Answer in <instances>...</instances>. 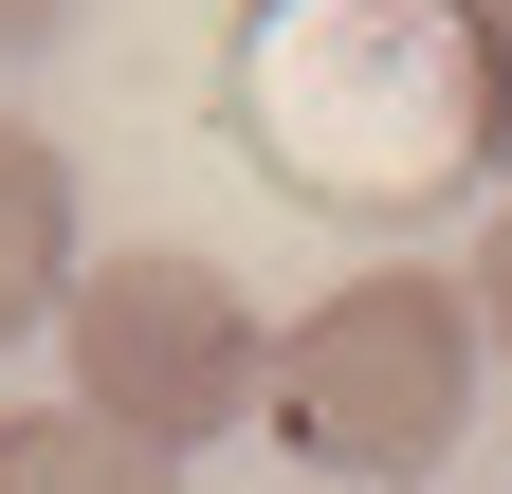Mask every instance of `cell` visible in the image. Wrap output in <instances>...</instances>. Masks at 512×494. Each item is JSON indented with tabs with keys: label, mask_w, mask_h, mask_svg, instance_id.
I'll list each match as a JSON object with an SVG mask.
<instances>
[{
	"label": "cell",
	"mask_w": 512,
	"mask_h": 494,
	"mask_svg": "<svg viewBox=\"0 0 512 494\" xmlns=\"http://www.w3.org/2000/svg\"><path fill=\"white\" fill-rule=\"evenodd\" d=\"M476 403V275H348L275 330V440L311 476H439Z\"/></svg>",
	"instance_id": "2"
},
{
	"label": "cell",
	"mask_w": 512,
	"mask_h": 494,
	"mask_svg": "<svg viewBox=\"0 0 512 494\" xmlns=\"http://www.w3.org/2000/svg\"><path fill=\"white\" fill-rule=\"evenodd\" d=\"M238 147L330 220H421L494 165V37L476 0H256L220 55Z\"/></svg>",
	"instance_id": "1"
},
{
	"label": "cell",
	"mask_w": 512,
	"mask_h": 494,
	"mask_svg": "<svg viewBox=\"0 0 512 494\" xmlns=\"http://www.w3.org/2000/svg\"><path fill=\"white\" fill-rule=\"evenodd\" d=\"M0 494H183V458H147L92 403H19V421H0Z\"/></svg>",
	"instance_id": "5"
},
{
	"label": "cell",
	"mask_w": 512,
	"mask_h": 494,
	"mask_svg": "<svg viewBox=\"0 0 512 494\" xmlns=\"http://www.w3.org/2000/svg\"><path fill=\"white\" fill-rule=\"evenodd\" d=\"M476 330H494V348H512V220H494V238H476Z\"/></svg>",
	"instance_id": "6"
},
{
	"label": "cell",
	"mask_w": 512,
	"mask_h": 494,
	"mask_svg": "<svg viewBox=\"0 0 512 494\" xmlns=\"http://www.w3.org/2000/svg\"><path fill=\"white\" fill-rule=\"evenodd\" d=\"M55 330H74V403H92V421H128L147 458L220 440L238 403H275V348H256L238 275H220V257H183V238H128V257H92Z\"/></svg>",
	"instance_id": "3"
},
{
	"label": "cell",
	"mask_w": 512,
	"mask_h": 494,
	"mask_svg": "<svg viewBox=\"0 0 512 494\" xmlns=\"http://www.w3.org/2000/svg\"><path fill=\"white\" fill-rule=\"evenodd\" d=\"M37 312H74V165L0 110V348H19Z\"/></svg>",
	"instance_id": "4"
},
{
	"label": "cell",
	"mask_w": 512,
	"mask_h": 494,
	"mask_svg": "<svg viewBox=\"0 0 512 494\" xmlns=\"http://www.w3.org/2000/svg\"><path fill=\"white\" fill-rule=\"evenodd\" d=\"M37 37H74V0H0V55H37Z\"/></svg>",
	"instance_id": "8"
},
{
	"label": "cell",
	"mask_w": 512,
	"mask_h": 494,
	"mask_svg": "<svg viewBox=\"0 0 512 494\" xmlns=\"http://www.w3.org/2000/svg\"><path fill=\"white\" fill-rule=\"evenodd\" d=\"M476 37H494V165H512V0H476Z\"/></svg>",
	"instance_id": "7"
}]
</instances>
